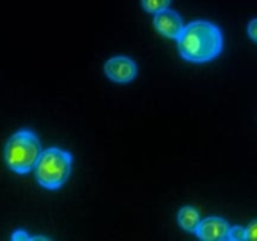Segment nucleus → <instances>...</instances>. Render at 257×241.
I'll use <instances>...</instances> for the list:
<instances>
[{"instance_id": "1", "label": "nucleus", "mask_w": 257, "mask_h": 241, "mask_svg": "<svg viewBox=\"0 0 257 241\" xmlns=\"http://www.w3.org/2000/svg\"><path fill=\"white\" fill-rule=\"evenodd\" d=\"M180 55L191 63L203 64L217 58L223 49L220 28L207 20H195L185 25L177 38Z\"/></svg>"}, {"instance_id": "2", "label": "nucleus", "mask_w": 257, "mask_h": 241, "mask_svg": "<svg viewBox=\"0 0 257 241\" xmlns=\"http://www.w3.org/2000/svg\"><path fill=\"white\" fill-rule=\"evenodd\" d=\"M42 152L38 136L30 130H20L8 140L4 158L13 172L25 175L34 170Z\"/></svg>"}, {"instance_id": "3", "label": "nucleus", "mask_w": 257, "mask_h": 241, "mask_svg": "<svg viewBox=\"0 0 257 241\" xmlns=\"http://www.w3.org/2000/svg\"><path fill=\"white\" fill-rule=\"evenodd\" d=\"M73 156L68 151L58 147L47 148L42 152L35 165L38 183L47 190H58L70 176Z\"/></svg>"}, {"instance_id": "4", "label": "nucleus", "mask_w": 257, "mask_h": 241, "mask_svg": "<svg viewBox=\"0 0 257 241\" xmlns=\"http://www.w3.org/2000/svg\"><path fill=\"white\" fill-rule=\"evenodd\" d=\"M104 72L112 82L124 84L135 80V78L137 77L138 68L132 58L117 55L105 62Z\"/></svg>"}, {"instance_id": "5", "label": "nucleus", "mask_w": 257, "mask_h": 241, "mask_svg": "<svg viewBox=\"0 0 257 241\" xmlns=\"http://www.w3.org/2000/svg\"><path fill=\"white\" fill-rule=\"evenodd\" d=\"M230 227V223L225 218L211 216L205 220H201L196 230V235L205 241H222L227 238Z\"/></svg>"}, {"instance_id": "6", "label": "nucleus", "mask_w": 257, "mask_h": 241, "mask_svg": "<svg viewBox=\"0 0 257 241\" xmlns=\"http://www.w3.org/2000/svg\"><path fill=\"white\" fill-rule=\"evenodd\" d=\"M153 23H155L156 30L160 34H162L166 38L176 40H177V38L180 37L183 28H185L182 18L175 10H171L170 8L155 14Z\"/></svg>"}, {"instance_id": "7", "label": "nucleus", "mask_w": 257, "mask_h": 241, "mask_svg": "<svg viewBox=\"0 0 257 241\" xmlns=\"http://www.w3.org/2000/svg\"><path fill=\"white\" fill-rule=\"evenodd\" d=\"M178 225L183 228L185 231L191 233H196L198 225L201 222L200 212L193 206H185L180 210L177 216Z\"/></svg>"}, {"instance_id": "8", "label": "nucleus", "mask_w": 257, "mask_h": 241, "mask_svg": "<svg viewBox=\"0 0 257 241\" xmlns=\"http://www.w3.org/2000/svg\"><path fill=\"white\" fill-rule=\"evenodd\" d=\"M171 0H142L143 9L150 14H157L170 8Z\"/></svg>"}, {"instance_id": "9", "label": "nucleus", "mask_w": 257, "mask_h": 241, "mask_svg": "<svg viewBox=\"0 0 257 241\" xmlns=\"http://www.w3.org/2000/svg\"><path fill=\"white\" fill-rule=\"evenodd\" d=\"M228 240L232 241H243L247 240V235H246V227H242V226H232L230 227V231H228Z\"/></svg>"}, {"instance_id": "10", "label": "nucleus", "mask_w": 257, "mask_h": 241, "mask_svg": "<svg viewBox=\"0 0 257 241\" xmlns=\"http://www.w3.org/2000/svg\"><path fill=\"white\" fill-rule=\"evenodd\" d=\"M246 235H247V240L257 241V218L248 223L246 227Z\"/></svg>"}, {"instance_id": "11", "label": "nucleus", "mask_w": 257, "mask_h": 241, "mask_svg": "<svg viewBox=\"0 0 257 241\" xmlns=\"http://www.w3.org/2000/svg\"><path fill=\"white\" fill-rule=\"evenodd\" d=\"M247 33L248 35H250L251 39L257 43V19H252L250 23H248Z\"/></svg>"}, {"instance_id": "12", "label": "nucleus", "mask_w": 257, "mask_h": 241, "mask_svg": "<svg viewBox=\"0 0 257 241\" xmlns=\"http://www.w3.org/2000/svg\"><path fill=\"white\" fill-rule=\"evenodd\" d=\"M12 240H14V241H27V240H30V236L28 235L27 231L17 230L12 235Z\"/></svg>"}]
</instances>
